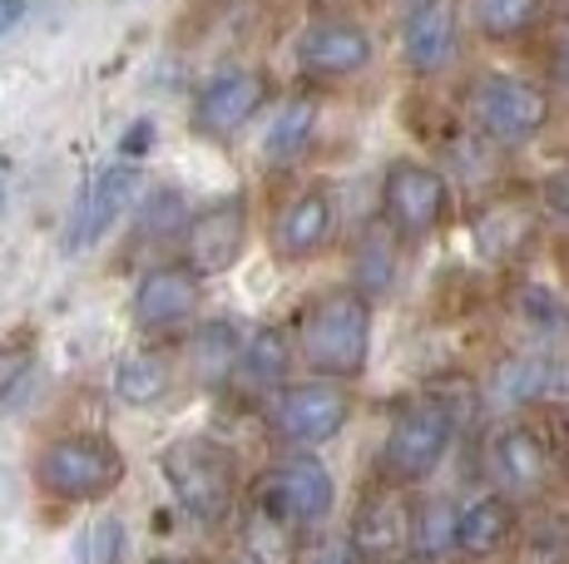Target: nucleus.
<instances>
[{"label":"nucleus","instance_id":"34","mask_svg":"<svg viewBox=\"0 0 569 564\" xmlns=\"http://www.w3.org/2000/svg\"><path fill=\"white\" fill-rule=\"evenodd\" d=\"M560 80L569 84V46H565V56H560Z\"/></svg>","mask_w":569,"mask_h":564},{"label":"nucleus","instance_id":"28","mask_svg":"<svg viewBox=\"0 0 569 564\" xmlns=\"http://www.w3.org/2000/svg\"><path fill=\"white\" fill-rule=\"evenodd\" d=\"M391 278H397V253H391V238L377 228V233H367L362 253H357V292L377 298V292L391 288Z\"/></svg>","mask_w":569,"mask_h":564},{"label":"nucleus","instance_id":"15","mask_svg":"<svg viewBox=\"0 0 569 564\" xmlns=\"http://www.w3.org/2000/svg\"><path fill=\"white\" fill-rule=\"evenodd\" d=\"M401 46H407L411 70H421V74L441 70L456 56V0H421L407 16Z\"/></svg>","mask_w":569,"mask_h":564},{"label":"nucleus","instance_id":"4","mask_svg":"<svg viewBox=\"0 0 569 564\" xmlns=\"http://www.w3.org/2000/svg\"><path fill=\"white\" fill-rule=\"evenodd\" d=\"M451 436H456V416L446 411V401L416 396L397 411V421H391V436H387V446H381V471L407 485L426 481V475L446 461Z\"/></svg>","mask_w":569,"mask_h":564},{"label":"nucleus","instance_id":"17","mask_svg":"<svg viewBox=\"0 0 569 564\" xmlns=\"http://www.w3.org/2000/svg\"><path fill=\"white\" fill-rule=\"evenodd\" d=\"M298 56L317 74H357V70H367V60H371V40L352 20H322V26H312L308 36H302Z\"/></svg>","mask_w":569,"mask_h":564},{"label":"nucleus","instance_id":"8","mask_svg":"<svg viewBox=\"0 0 569 564\" xmlns=\"http://www.w3.org/2000/svg\"><path fill=\"white\" fill-rule=\"evenodd\" d=\"M381 203H387V219L391 228H401L407 238H421L441 223L446 213V179L426 164H401L387 169V183H381Z\"/></svg>","mask_w":569,"mask_h":564},{"label":"nucleus","instance_id":"13","mask_svg":"<svg viewBox=\"0 0 569 564\" xmlns=\"http://www.w3.org/2000/svg\"><path fill=\"white\" fill-rule=\"evenodd\" d=\"M262 100H268V80H262V74L228 70V74H218V80L199 94V110H193V119H199L203 134L228 139L233 129H243L248 119L262 110Z\"/></svg>","mask_w":569,"mask_h":564},{"label":"nucleus","instance_id":"2","mask_svg":"<svg viewBox=\"0 0 569 564\" xmlns=\"http://www.w3.org/2000/svg\"><path fill=\"white\" fill-rule=\"evenodd\" d=\"M159 465H163V481H169L173 501L183 505V515L199 520L203 530L228 525V515L238 510L233 451L208 436H189V441H173V446L159 455Z\"/></svg>","mask_w":569,"mask_h":564},{"label":"nucleus","instance_id":"11","mask_svg":"<svg viewBox=\"0 0 569 564\" xmlns=\"http://www.w3.org/2000/svg\"><path fill=\"white\" fill-rule=\"evenodd\" d=\"M262 491H268L272 501L288 510V515L298 520L302 530L322 525V520L332 515V505H337V481H332V471H327V465L317 461V455H308V451L288 455V461L272 471V481L262 485Z\"/></svg>","mask_w":569,"mask_h":564},{"label":"nucleus","instance_id":"16","mask_svg":"<svg viewBox=\"0 0 569 564\" xmlns=\"http://www.w3.org/2000/svg\"><path fill=\"white\" fill-rule=\"evenodd\" d=\"M490 465H496V481L510 495H535L550 475V446L530 426H506L490 441Z\"/></svg>","mask_w":569,"mask_h":564},{"label":"nucleus","instance_id":"12","mask_svg":"<svg viewBox=\"0 0 569 564\" xmlns=\"http://www.w3.org/2000/svg\"><path fill=\"white\" fill-rule=\"evenodd\" d=\"M298 520L288 515L268 491H258V501L243 510L238 520V545H243L248 564H302V545H298Z\"/></svg>","mask_w":569,"mask_h":564},{"label":"nucleus","instance_id":"3","mask_svg":"<svg viewBox=\"0 0 569 564\" xmlns=\"http://www.w3.org/2000/svg\"><path fill=\"white\" fill-rule=\"evenodd\" d=\"M124 451L109 436H90V431H74V436H54L36 455V481L40 491L54 495L64 505H90L104 501L124 485Z\"/></svg>","mask_w":569,"mask_h":564},{"label":"nucleus","instance_id":"7","mask_svg":"<svg viewBox=\"0 0 569 564\" xmlns=\"http://www.w3.org/2000/svg\"><path fill=\"white\" fill-rule=\"evenodd\" d=\"M248 243V203L243 199H223L213 209L193 213L183 223V258L199 278H213V273H228L238 263Z\"/></svg>","mask_w":569,"mask_h":564},{"label":"nucleus","instance_id":"24","mask_svg":"<svg viewBox=\"0 0 569 564\" xmlns=\"http://www.w3.org/2000/svg\"><path fill=\"white\" fill-rule=\"evenodd\" d=\"M312 124H317V104L312 100H288L282 114L272 119V129H268V159H298L312 139Z\"/></svg>","mask_w":569,"mask_h":564},{"label":"nucleus","instance_id":"30","mask_svg":"<svg viewBox=\"0 0 569 564\" xmlns=\"http://www.w3.org/2000/svg\"><path fill=\"white\" fill-rule=\"evenodd\" d=\"M30 366H36V346H30V342H10V346H0V401L16 392L20 382H26Z\"/></svg>","mask_w":569,"mask_h":564},{"label":"nucleus","instance_id":"18","mask_svg":"<svg viewBox=\"0 0 569 564\" xmlns=\"http://www.w3.org/2000/svg\"><path fill=\"white\" fill-rule=\"evenodd\" d=\"M510 535H516V505L506 495H476L470 505L456 510V550L470 560L500 555Z\"/></svg>","mask_w":569,"mask_h":564},{"label":"nucleus","instance_id":"26","mask_svg":"<svg viewBox=\"0 0 569 564\" xmlns=\"http://www.w3.org/2000/svg\"><path fill=\"white\" fill-rule=\"evenodd\" d=\"M411 550H421L426 560L456 550V510L446 501H426L416 505V530H411Z\"/></svg>","mask_w":569,"mask_h":564},{"label":"nucleus","instance_id":"10","mask_svg":"<svg viewBox=\"0 0 569 564\" xmlns=\"http://www.w3.org/2000/svg\"><path fill=\"white\" fill-rule=\"evenodd\" d=\"M139 189V169L134 164H104L94 173L90 183H84L80 203H74V219H70V253H84V248H94L109 228L119 223V213L129 209V199H134Z\"/></svg>","mask_w":569,"mask_h":564},{"label":"nucleus","instance_id":"32","mask_svg":"<svg viewBox=\"0 0 569 564\" xmlns=\"http://www.w3.org/2000/svg\"><path fill=\"white\" fill-rule=\"evenodd\" d=\"M545 203H550L560 219H569V169L550 173V183H545Z\"/></svg>","mask_w":569,"mask_h":564},{"label":"nucleus","instance_id":"5","mask_svg":"<svg viewBox=\"0 0 569 564\" xmlns=\"http://www.w3.org/2000/svg\"><path fill=\"white\" fill-rule=\"evenodd\" d=\"M347 416H352V396L337 382H327V376L322 382L282 386L278 406H272V421H278L282 441H292V446H302V451L327 446L332 436H342Z\"/></svg>","mask_w":569,"mask_h":564},{"label":"nucleus","instance_id":"14","mask_svg":"<svg viewBox=\"0 0 569 564\" xmlns=\"http://www.w3.org/2000/svg\"><path fill=\"white\" fill-rule=\"evenodd\" d=\"M199 308V273L193 268H154L134 292V322L149 332L179 328Z\"/></svg>","mask_w":569,"mask_h":564},{"label":"nucleus","instance_id":"21","mask_svg":"<svg viewBox=\"0 0 569 564\" xmlns=\"http://www.w3.org/2000/svg\"><path fill=\"white\" fill-rule=\"evenodd\" d=\"M189 356H193L199 382L218 386V382H228V372H233V366H243V338H238L233 322H208V328L193 332Z\"/></svg>","mask_w":569,"mask_h":564},{"label":"nucleus","instance_id":"23","mask_svg":"<svg viewBox=\"0 0 569 564\" xmlns=\"http://www.w3.org/2000/svg\"><path fill=\"white\" fill-rule=\"evenodd\" d=\"M550 386H555V366L545 362V356H516V362H506L496 376V396L506 401V406H530V401L550 396Z\"/></svg>","mask_w":569,"mask_h":564},{"label":"nucleus","instance_id":"25","mask_svg":"<svg viewBox=\"0 0 569 564\" xmlns=\"http://www.w3.org/2000/svg\"><path fill=\"white\" fill-rule=\"evenodd\" d=\"M288 366H292V346L282 332H258L253 342L243 346V376L253 386H278L282 376H288Z\"/></svg>","mask_w":569,"mask_h":564},{"label":"nucleus","instance_id":"33","mask_svg":"<svg viewBox=\"0 0 569 564\" xmlns=\"http://www.w3.org/2000/svg\"><path fill=\"white\" fill-rule=\"evenodd\" d=\"M26 10H30V0H0V36H10L26 20Z\"/></svg>","mask_w":569,"mask_h":564},{"label":"nucleus","instance_id":"27","mask_svg":"<svg viewBox=\"0 0 569 564\" xmlns=\"http://www.w3.org/2000/svg\"><path fill=\"white\" fill-rule=\"evenodd\" d=\"M470 6H476V26L496 40L520 36V30H530L535 16H540V0H470Z\"/></svg>","mask_w":569,"mask_h":564},{"label":"nucleus","instance_id":"19","mask_svg":"<svg viewBox=\"0 0 569 564\" xmlns=\"http://www.w3.org/2000/svg\"><path fill=\"white\" fill-rule=\"evenodd\" d=\"M332 238V199L327 193H298L278 219V248L282 258H312Z\"/></svg>","mask_w":569,"mask_h":564},{"label":"nucleus","instance_id":"35","mask_svg":"<svg viewBox=\"0 0 569 564\" xmlns=\"http://www.w3.org/2000/svg\"><path fill=\"white\" fill-rule=\"evenodd\" d=\"M159 564H169V560H159Z\"/></svg>","mask_w":569,"mask_h":564},{"label":"nucleus","instance_id":"31","mask_svg":"<svg viewBox=\"0 0 569 564\" xmlns=\"http://www.w3.org/2000/svg\"><path fill=\"white\" fill-rule=\"evenodd\" d=\"M525 302H530V308H525V312H530V318L540 322V328H550V332H555V328H569L565 308H560V302H555L545 288H525Z\"/></svg>","mask_w":569,"mask_h":564},{"label":"nucleus","instance_id":"22","mask_svg":"<svg viewBox=\"0 0 569 564\" xmlns=\"http://www.w3.org/2000/svg\"><path fill=\"white\" fill-rule=\"evenodd\" d=\"M169 386H173V372L154 352L129 356L114 372V392H119V401H129V406H154V401L169 396Z\"/></svg>","mask_w":569,"mask_h":564},{"label":"nucleus","instance_id":"6","mask_svg":"<svg viewBox=\"0 0 569 564\" xmlns=\"http://www.w3.org/2000/svg\"><path fill=\"white\" fill-rule=\"evenodd\" d=\"M476 119L490 139L500 144H520V139L540 134L550 119V100L540 84L516 80V74H486L476 84Z\"/></svg>","mask_w":569,"mask_h":564},{"label":"nucleus","instance_id":"29","mask_svg":"<svg viewBox=\"0 0 569 564\" xmlns=\"http://www.w3.org/2000/svg\"><path fill=\"white\" fill-rule=\"evenodd\" d=\"M80 564H124V520L100 515L80 540Z\"/></svg>","mask_w":569,"mask_h":564},{"label":"nucleus","instance_id":"1","mask_svg":"<svg viewBox=\"0 0 569 564\" xmlns=\"http://www.w3.org/2000/svg\"><path fill=\"white\" fill-rule=\"evenodd\" d=\"M367 346H371V302L357 288L322 292L308 308V318H302L298 352L327 382H352L367 366Z\"/></svg>","mask_w":569,"mask_h":564},{"label":"nucleus","instance_id":"20","mask_svg":"<svg viewBox=\"0 0 569 564\" xmlns=\"http://www.w3.org/2000/svg\"><path fill=\"white\" fill-rule=\"evenodd\" d=\"M470 233H476L480 258L506 263V258H516L535 238V213L525 209V203H490V209L476 213V228H470Z\"/></svg>","mask_w":569,"mask_h":564},{"label":"nucleus","instance_id":"9","mask_svg":"<svg viewBox=\"0 0 569 564\" xmlns=\"http://www.w3.org/2000/svg\"><path fill=\"white\" fill-rule=\"evenodd\" d=\"M411 530H416V505H407V495L397 491H377L357 505L352 555L362 564H391L411 550Z\"/></svg>","mask_w":569,"mask_h":564}]
</instances>
